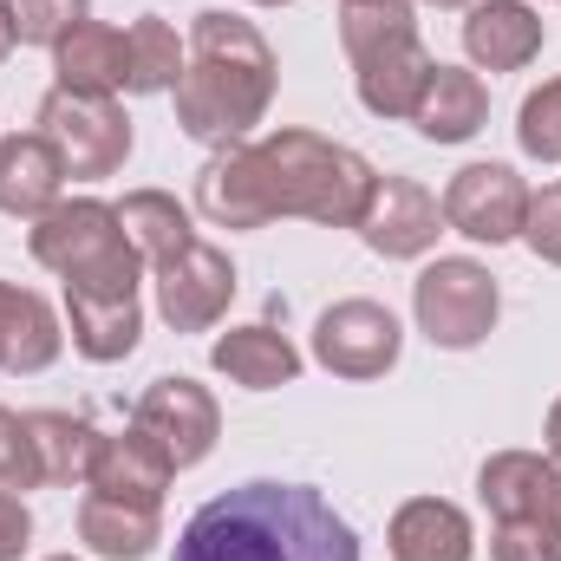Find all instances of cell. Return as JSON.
<instances>
[{"mask_svg":"<svg viewBox=\"0 0 561 561\" xmlns=\"http://www.w3.org/2000/svg\"><path fill=\"white\" fill-rule=\"evenodd\" d=\"M170 561H359V536L313 483L255 477L209 496Z\"/></svg>","mask_w":561,"mask_h":561,"instance_id":"cell-1","label":"cell"},{"mask_svg":"<svg viewBox=\"0 0 561 561\" xmlns=\"http://www.w3.org/2000/svg\"><path fill=\"white\" fill-rule=\"evenodd\" d=\"M190 59H183V79L170 85L176 99V125L183 138L196 144H249V131L268 118L275 105V46L255 20L242 13H222V7H203L190 20Z\"/></svg>","mask_w":561,"mask_h":561,"instance_id":"cell-2","label":"cell"},{"mask_svg":"<svg viewBox=\"0 0 561 561\" xmlns=\"http://www.w3.org/2000/svg\"><path fill=\"white\" fill-rule=\"evenodd\" d=\"M255 163H262L268 216H300L320 229H359L373 183H379V170L353 144H333L320 131H300V125L255 138Z\"/></svg>","mask_w":561,"mask_h":561,"instance_id":"cell-3","label":"cell"},{"mask_svg":"<svg viewBox=\"0 0 561 561\" xmlns=\"http://www.w3.org/2000/svg\"><path fill=\"white\" fill-rule=\"evenodd\" d=\"M340 46L353 59L359 105L373 118L412 125L424 85L437 72L431 46L419 39V7L412 0H353V7H340Z\"/></svg>","mask_w":561,"mask_h":561,"instance_id":"cell-4","label":"cell"},{"mask_svg":"<svg viewBox=\"0 0 561 561\" xmlns=\"http://www.w3.org/2000/svg\"><path fill=\"white\" fill-rule=\"evenodd\" d=\"M26 249L46 275H59L79 294H138L144 287V255L118 222V203H99V196H59L46 216H33Z\"/></svg>","mask_w":561,"mask_h":561,"instance_id":"cell-5","label":"cell"},{"mask_svg":"<svg viewBox=\"0 0 561 561\" xmlns=\"http://www.w3.org/2000/svg\"><path fill=\"white\" fill-rule=\"evenodd\" d=\"M33 131L59 150V163H66L72 183H105V176H118L125 157H131V144H138L131 112H125L118 99H85V92H59V85L39 99Z\"/></svg>","mask_w":561,"mask_h":561,"instance_id":"cell-6","label":"cell"},{"mask_svg":"<svg viewBox=\"0 0 561 561\" xmlns=\"http://www.w3.org/2000/svg\"><path fill=\"white\" fill-rule=\"evenodd\" d=\"M412 313H419V333L444 353H470L496 333V313H503V287L483 262L470 255H437L419 280H412Z\"/></svg>","mask_w":561,"mask_h":561,"instance_id":"cell-7","label":"cell"},{"mask_svg":"<svg viewBox=\"0 0 561 561\" xmlns=\"http://www.w3.org/2000/svg\"><path fill=\"white\" fill-rule=\"evenodd\" d=\"M405 353V327L379 300H333L313 320V359L333 379H386Z\"/></svg>","mask_w":561,"mask_h":561,"instance_id":"cell-8","label":"cell"},{"mask_svg":"<svg viewBox=\"0 0 561 561\" xmlns=\"http://www.w3.org/2000/svg\"><path fill=\"white\" fill-rule=\"evenodd\" d=\"M131 424L170 457V470H196L216 450V437H222V405H216L209 386L170 373V379L144 386V399L131 405Z\"/></svg>","mask_w":561,"mask_h":561,"instance_id":"cell-9","label":"cell"},{"mask_svg":"<svg viewBox=\"0 0 561 561\" xmlns=\"http://www.w3.org/2000/svg\"><path fill=\"white\" fill-rule=\"evenodd\" d=\"M529 196H536V190H529L510 163H463V170L444 183V222H450L463 242L503 249V242H523Z\"/></svg>","mask_w":561,"mask_h":561,"instance_id":"cell-10","label":"cell"},{"mask_svg":"<svg viewBox=\"0 0 561 561\" xmlns=\"http://www.w3.org/2000/svg\"><path fill=\"white\" fill-rule=\"evenodd\" d=\"M150 287H157V313L170 333H209L236 300V262L196 236L176 262L150 268Z\"/></svg>","mask_w":561,"mask_h":561,"instance_id":"cell-11","label":"cell"},{"mask_svg":"<svg viewBox=\"0 0 561 561\" xmlns=\"http://www.w3.org/2000/svg\"><path fill=\"white\" fill-rule=\"evenodd\" d=\"M444 229H450L444 222V203L424 190L419 176H379L373 183V203L359 216V242L373 255H386V262H419V255H431Z\"/></svg>","mask_w":561,"mask_h":561,"instance_id":"cell-12","label":"cell"},{"mask_svg":"<svg viewBox=\"0 0 561 561\" xmlns=\"http://www.w3.org/2000/svg\"><path fill=\"white\" fill-rule=\"evenodd\" d=\"M477 503L490 523L529 516V523H561V457L549 450H490L477 470Z\"/></svg>","mask_w":561,"mask_h":561,"instance_id":"cell-13","label":"cell"},{"mask_svg":"<svg viewBox=\"0 0 561 561\" xmlns=\"http://www.w3.org/2000/svg\"><path fill=\"white\" fill-rule=\"evenodd\" d=\"M170 457L144 437L138 424L131 431H99L92 437V463H85V490L99 496H125V503H163L170 496Z\"/></svg>","mask_w":561,"mask_h":561,"instance_id":"cell-14","label":"cell"},{"mask_svg":"<svg viewBox=\"0 0 561 561\" xmlns=\"http://www.w3.org/2000/svg\"><path fill=\"white\" fill-rule=\"evenodd\" d=\"M542 13L529 0H477L463 20V53L477 72H523L529 59H542Z\"/></svg>","mask_w":561,"mask_h":561,"instance_id":"cell-15","label":"cell"},{"mask_svg":"<svg viewBox=\"0 0 561 561\" xmlns=\"http://www.w3.org/2000/svg\"><path fill=\"white\" fill-rule=\"evenodd\" d=\"M196 209L216 229H268V196H262V163L255 144H222L203 170H196Z\"/></svg>","mask_w":561,"mask_h":561,"instance_id":"cell-16","label":"cell"},{"mask_svg":"<svg viewBox=\"0 0 561 561\" xmlns=\"http://www.w3.org/2000/svg\"><path fill=\"white\" fill-rule=\"evenodd\" d=\"M131 72V46L112 20H79L59 46H53V85L59 92H85V99H118Z\"/></svg>","mask_w":561,"mask_h":561,"instance_id":"cell-17","label":"cell"},{"mask_svg":"<svg viewBox=\"0 0 561 561\" xmlns=\"http://www.w3.org/2000/svg\"><path fill=\"white\" fill-rule=\"evenodd\" d=\"M66 340H72V353L79 359H92V366H118V359H131L144 340V307L138 294H79V287H66Z\"/></svg>","mask_w":561,"mask_h":561,"instance_id":"cell-18","label":"cell"},{"mask_svg":"<svg viewBox=\"0 0 561 561\" xmlns=\"http://www.w3.org/2000/svg\"><path fill=\"white\" fill-rule=\"evenodd\" d=\"M59 353H66V320L46 307V294L0 280V373L26 379L46 373Z\"/></svg>","mask_w":561,"mask_h":561,"instance_id":"cell-19","label":"cell"},{"mask_svg":"<svg viewBox=\"0 0 561 561\" xmlns=\"http://www.w3.org/2000/svg\"><path fill=\"white\" fill-rule=\"evenodd\" d=\"M209 366H216L229 386H242V392H280V386L300 379V353H294V340L275 333L268 320H255V327H229V333L209 346Z\"/></svg>","mask_w":561,"mask_h":561,"instance_id":"cell-20","label":"cell"},{"mask_svg":"<svg viewBox=\"0 0 561 561\" xmlns=\"http://www.w3.org/2000/svg\"><path fill=\"white\" fill-rule=\"evenodd\" d=\"M79 542L99 561L157 556V542H163V503H125V496L85 490V503H79Z\"/></svg>","mask_w":561,"mask_h":561,"instance_id":"cell-21","label":"cell"},{"mask_svg":"<svg viewBox=\"0 0 561 561\" xmlns=\"http://www.w3.org/2000/svg\"><path fill=\"white\" fill-rule=\"evenodd\" d=\"M412 125H419L424 144H470L490 125V85H483L470 66H444V59H437V72H431V85H424Z\"/></svg>","mask_w":561,"mask_h":561,"instance_id":"cell-22","label":"cell"},{"mask_svg":"<svg viewBox=\"0 0 561 561\" xmlns=\"http://www.w3.org/2000/svg\"><path fill=\"white\" fill-rule=\"evenodd\" d=\"M66 190V163L39 131H7L0 138V216H46Z\"/></svg>","mask_w":561,"mask_h":561,"instance_id":"cell-23","label":"cell"},{"mask_svg":"<svg viewBox=\"0 0 561 561\" xmlns=\"http://www.w3.org/2000/svg\"><path fill=\"white\" fill-rule=\"evenodd\" d=\"M386 542H392V561H470L477 556L470 516H463L457 503H444V496H412V503H399Z\"/></svg>","mask_w":561,"mask_h":561,"instance_id":"cell-24","label":"cell"},{"mask_svg":"<svg viewBox=\"0 0 561 561\" xmlns=\"http://www.w3.org/2000/svg\"><path fill=\"white\" fill-rule=\"evenodd\" d=\"M118 222H125L131 249L144 255V268H163V262H176V255L196 242L190 209H183L170 190H131V196L118 203Z\"/></svg>","mask_w":561,"mask_h":561,"instance_id":"cell-25","label":"cell"},{"mask_svg":"<svg viewBox=\"0 0 561 561\" xmlns=\"http://www.w3.org/2000/svg\"><path fill=\"white\" fill-rule=\"evenodd\" d=\"M26 437H33V463H39V483L46 490L85 483L92 437H99L85 419H72V412H26Z\"/></svg>","mask_w":561,"mask_h":561,"instance_id":"cell-26","label":"cell"},{"mask_svg":"<svg viewBox=\"0 0 561 561\" xmlns=\"http://www.w3.org/2000/svg\"><path fill=\"white\" fill-rule=\"evenodd\" d=\"M125 46H131V72H125V92H138V99H157V92H170V85L183 79V59H190V46L176 39V26H170V20L144 13L138 26L125 33Z\"/></svg>","mask_w":561,"mask_h":561,"instance_id":"cell-27","label":"cell"},{"mask_svg":"<svg viewBox=\"0 0 561 561\" xmlns=\"http://www.w3.org/2000/svg\"><path fill=\"white\" fill-rule=\"evenodd\" d=\"M516 144H523V157H536V163H561V79L536 85V92L523 99V112H516Z\"/></svg>","mask_w":561,"mask_h":561,"instance_id":"cell-28","label":"cell"},{"mask_svg":"<svg viewBox=\"0 0 561 561\" xmlns=\"http://www.w3.org/2000/svg\"><path fill=\"white\" fill-rule=\"evenodd\" d=\"M85 7H92V0H7L20 46H46V53H53V46L85 20Z\"/></svg>","mask_w":561,"mask_h":561,"instance_id":"cell-29","label":"cell"},{"mask_svg":"<svg viewBox=\"0 0 561 561\" xmlns=\"http://www.w3.org/2000/svg\"><path fill=\"white\" fill-rule=\"evenodd\" d=\"M490 561H561V523L510 516L490 529Z\"/></svg>","mask_w":561,"mask_h":561,"instance_id":"cell-30","label":"cell"},{"mask_svg":"<svg viewBox=\"0 0 561 561\" xmlns=\"http://www.w3.org/2000/svg\"><path fill=\"white\" fill-rule=\"evenodd\" d=\"M0 490H39V463H33V437H26V419L0 405Z\"/></svg>","mask_w":561,"mask_h":561,"instance_id":"cell-31","label":"cell"},{"mask_svg":"<svg viewBox=\"0 0 561 561\" xmlns=\"http://www.w3.org/2000/svg\"><path fill=\"white\" fill-rule=\"evenodd\" d=\"M523 242H529V255H536V262L561 268V176L549 183V190H536V196H529V222H523Z\"/></svg>","mask_w":561,"mask_h":561,"instance_id":"cell-32","label":"cell"},{"mask_svg":"<svg viewBox=\"0 0 561 561\" xmlns=\"http://www.w3.org/2000/svg\"><path fill=\"white\" fill-rule=\"evenodd\" d=\"M26 549H33V510L13 490H0V561H20Z\"/></svg>","mask_w":561,"mask_h":561,"instance_id":"cell-33","label":"cell"},{"mask_svg":"<svg viewBox=\"0 0 561 561\" xmlns=\"http://www.w3.org/2000/svg\"><path fill=\"white\" fill-rule=\"evenodd\" d=\"M13 46H20V33H13V13H7V0H0V66H7Z\"/></svg>","mask_w":561,"mask_h":561,"instance_id":"cell-34","label":"cell"},{"mask_svg":"<svg viewBox=\"0 0 561 561\" xmlns=\"http://www.w3.org/2000/svg\"><path fill=\"white\" fill-rule=\"evenodd\" d=\"M549 457H561V399L549 405Z\"/></svg>","mask_w":561,"mask_h":561,"instance_id":"cell-35","label":"cell"},{"mask_svg":"<svg viewBox=\"0 0 561 561\" xmlns=\"http://www.w3.org/2000/svg\"><path fill=\"white\" fill-rule=\"evenodd\" d=\"M412 7H437V13H450V7H477V0H412Z\"/></svg>","mask_w":561,"mask_h":561,"instance_id":"cell-36","label":"cell"},{"mask_svg":"<svg viewBox=\"0 0 561 561\" xmlns=\"http://www.w3.org/2000/svg\"><path fill=\"white\" fill-rule=\"evenodd\" d=\"M249 7H294V0H249Z\"/></svg>","mask_w":561,"mask_h":561,"instance_id":"cell-37","label":"cell"},{"mask_svg":"<svg viewBox=\"0 0 561 561\" xmlns=\"http://www.w3.org/2000/svg\"><path fill=\"white\" fill-rule=\"evenodd\" d=\"M46 561H79V556H46Z\"/></svg>","mask_w":561,"mask_h":561,"instance_id":"cell-38","label":"cell"},{"mask_svg":"<svg viewBox=\"0 0 561 561\" xmlns=\"http://www.w3.org/2000/svg\"><path fill=\"white\" fill-rule=\"evenodd\" d=\"M340 7H353V0H340Z\"/></svg>","mask_w":561,"mask_h":561,"instance_id":"cell-39","label":"cell"}]
</instances>
